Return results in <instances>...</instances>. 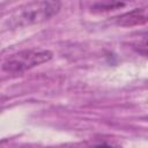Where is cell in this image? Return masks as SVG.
<instances>
[{"instance_id":"cell-1","label":"cell","mask_w":148,"mask_h":148,"mask_svg":"<svg viewBox=\"0 0 148 148\" xmlns=\"http://www.w3.org/2000/svg\"><path fill=\"white\" fill-rule=\"evenodd\" d=\"M60 6L61 3L59 1L29 2L17 8V10L12 16V23L16 27H24L44 22L54 16L59 12Z\"/></svg>"},{"instance_id":"cell-2","label":"cell","mask_w":148,"mask_h":148,"mask_svg":"<svg viewBox=\"0 0 148 148\" xmlns=\"http://www.w3.org/2000/svg\"><path fill=\"white\" fill-rule=\"evenodd\" d=\"M53 53L49 50H23L12 54L2 65V69L8 73H21L47 62Z\"/></svg>"},{"instance_id":"cell-3","label":"cell","mask_w":148,"mask_h":148,"mask_svg":"<svg viewBox=\"0 0 148 148\" xmlns=\"http://www.w3.org/2000/svg\"><path fill=\"white\" fill-rule=\"evenodd\" d=\"M147 9L146 8H135L131 12H127L116 18V23L121 27H133L140 25L147 22Z\"/></svg>"},{"instance_id":"cell-4","label":"cell","mask_w":148,"mask_h":148,"mask_svg":"<svg viewBox=\"0 0 148 148\" xmlns=\"http://www.w3.org/2000/svg\"><path fill=\"white\" fill-rule=\"evenodd\" d=\"M124 6V3L121 2H108V3H97L95 7H98L99 9L103 10H109V9H113L116 7H121Z\"/></svg>"},{"instance_id":"cell-5","label":"cell","mask_w":148,"mask_h":148,"mask_svg":"<svg viewBox=\"0 0 148 148\" xmlns=\"http://www.w3.org/2000/svg\"><path fill=\"white\" fill-rule=\"evenodd\" d=\"M95 148H113V147H105V146H99V147H95Z\"/></svg>"}]
</instances>
